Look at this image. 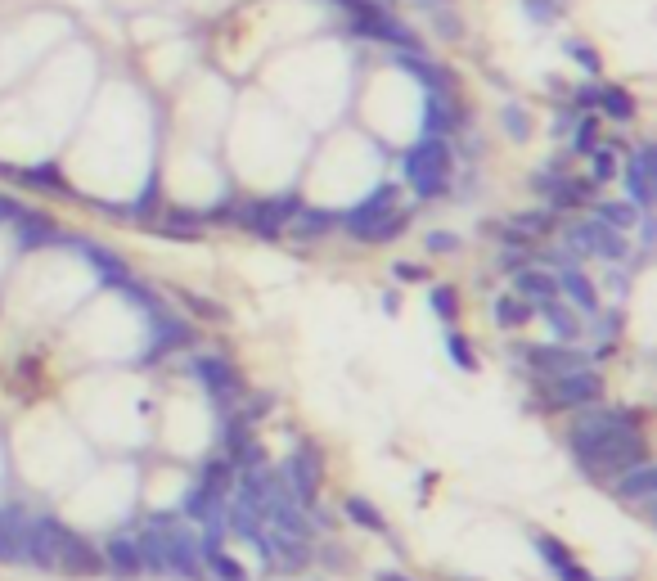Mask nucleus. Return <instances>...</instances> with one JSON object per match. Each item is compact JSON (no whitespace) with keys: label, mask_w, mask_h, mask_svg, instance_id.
<instances>
[{"label":"nucleus","mask_w":657,"mask_h":581,"mask_svg":"<svg viewBox=\"0 0 657 581\" xmlns=\"http://www.w3.org/2000/svg\"><path fill=\"white\" fill-rule=\"evenodd\" d=\"M302 194L284 190V194H266V199H239V217H234V226L243 230V235L252 239H266V244H275V239H284V226L293 221V212L302 208Z\"/></svg>","instance_id":"nucleus-8"},{"label":"nucleus","mask_w":657,"mask_h":581,"mask_svg":"<svg viewBox=\"0 0 657 581\" xmlns=\"http://www.w3.org/2000/svg\"><path fill=\"white\" fill-rule=\"evenodd\" d=\"M176 298H180V307L189 311V316H198V320H207V325H225V307H216L212 298H203V293H189V289H176Z\"/></svg>","instance_id":"nucleus-40"},{"label":"nucleus","mask_w":657,"mask_h":581,"mask_svg":"<svg viewBox=\"0 0 657 581\" xmlns=\"http://www.w3.org/2000/svg\"><path fill=\"white\" fill-rule=\"evenodd\" d=\"M603 140V118L599 113H576L572 131H567V149H572V158H585L590 149H599Z\"/></svg>","instance_id":"nucleus-35"},{"label":"nucleus","mask_w":657,"mask_h":581,"mask_svg":"<svg viewBox=\"0 0 657 581\" xmlns=\"http://www.w3.org/2000/svg\"><path fill=\"white\" fill-rule=\"evenodd\" d=\"M275 478H279V487H284L288 496L306 509V514H311V509L320 505V491H324V455H320V446H315V442H297L293 451L279 460Z\"/></svg>","instance_id":"nucleus-7"},{"label":"nucleus","mask_w":657,"mask_h":581,"mask_svg":"<svg viewBox=\"0 0 657 581\" xmlns=\"http://www.w3.org/2000/svg\"><path fill=\"white\" fill-rule=\"evenodd\" d=\"M459 244H464V239H459L455 230H428V235H423L428 253H459Z\"/></svg>","instance_id":"nucleus-45"},{"label":"nucleus","mask_w":657,"mask_h":581,"mask_svg":"<svg viewBox=\"0 0 657 581\" xmlns=\"http://www.w3.org/2000/svg\"><path fill=\"white\" fill-rule=\"evenodd\" d=\"M464 127H468V113L455 95H428V100H423V136L455 140Z\"/></svg>","instance_id":"nucleus-23"},{"label":"nucleus","mask_w":657,"mask_h":581,"mask_svg":"<svg viewBox=\"0 0 657 581\" xmlns=\"http://www.w3.org/2000/svg\"><path fill=\"white\" fill-rule=\"evenodd\" d=\"M14 248L18 253H36V248H59V235H63V226L50 217V212H41V208H23L18 212V221L14 226Z\"/></svg>","instance_id":"nucleus-19"},{"label":"nucleus","mask_w":657,"mask_h":581,"mask_svg":"<svg viewBox=\"0 0 657 581\" xmlns=\"http://www.w3.org/2000/svg\"><path fill=\"white\" fill-rule=\"evenodd\" d=\"M428 311L441 320V325H455L459 320V289L455 284H432L428 289Z\"/></svg>","instance_id":"nucleus-37"},{"label":"nucleus","mask_w":657,"mask_h":581,"mask_svg":"<svg viewBox=\"0 0 657 581\" xmlns=\"http://www.w3.org/2000/svg\"><path fill=\"white\" fill-rule=\"evenodd\" d=\"M59 248H68V253H77L81 262L90 266V271L99 275V280L113 289V284H122L126 275H135L131 271V262H126L122 253H113L108 244H99V239H90V235H77V230H63L59 235Z\"/></svg>","instance_id":"nucleus-14"},{"label":"nucleus","mask_w":657,"mask_h":581,"mask_svg":"<svg viewBox=\"0 0 657 581\" xmlns=\"http://www.w3.org/2000/svg\"><path fill=\"white\" fill-rule=\"evenodd\" d=\"M0 176H5V181H18V167L14 163H0Z\"/></svg>","instance_id":"nucleus-57"},{"label":"nucleus","mask_w":657,"mask_h":581,"mask_svg":"<svg viewBox=\"0 0 657 581\" xmlns=\"http://www.w3.org/2000/svg\"><path fill=\"white\" fill-rule=\"evenodd\" d=\"M531 262V248H500V257H495V266H500V275H513L522 271V266Z\"/></svg>","instance_id":"nucleus-48"},{"label":"nucleus","mask_w":657,"mask_h":581,"mask_svg":"<svg viewBox=\"0 0 657 581\" xmlns=\"http://www.w3.org/2000/svg\"><path fill=\"white\" fill-rule=\"evenodd\" d=\"M126 208H131V221H144V226H149V221L162 212V190H158V176H149V181H144V190L135 194V199L126 203Z\"/></svg>","instance_id":"nucleus-39"},{"label":"nucleus","mask_w":657,"mask_h":581,"mask_svg":"<svg viewBox=\"0 0 657 581\" xmlns=\"http://www.w3.org/2000/svg\"><path fill=\"white\" fill-rule=\"evenodd\" d=\"M392 280L396 284H419V280H428V266H419V262H392Z\"/></svg>","instance_id":"nucleus-49"},{"label":"nucleus","mask_w":657,"mask_h":581,"mask_svg":"<svg viewBox=\"0 0 657 581\" xmlns=\"http://www.w3.org/2000/svg\"><path fill=\"white\" fill-rule=\"evenodd\" d=\"M531 194H540V203H545L554 217H567V212H585L594 199H599V185L590 181V176H576V172H563V176H554V172H531Z\"/></svg>","instance_id":"nucleus-11"},{"label":"nucleus","mask_w":657,"mask_h":581,"mask_svg":"<svg viewBox=\"0 0 657 581\" xmlns=\"http://www.w3.org/2000/svg\"><path fill=\"white\" fill-rule=\"evenodd\" d=\"M396 203H401V185H396V181H383L374 194H365V199H360L356 208L338 212V230H342V235H351V239L360 244V239H365V230L374 226V221L383 217V212H392Z\"/></svg>","instance_id":"nucleus-16"},{"label":"nucleus","mask_w":657,"mask_h":581,"mask_svg":"<svg viewBox=\"0 0 657 581\" xmlns=\"http://www.w3.org/2000/svg\"><path fill=\"white\" fill-rule=\"evenodd\" d=\"M522 10H527L531 23H540V28H545V23L558 19V0H522Z\"/></svg>","instance_id":"nucleus-47"},{"label":"nucleus","mask_w":657,"mask_h":581,"mask_svg":"<svg viewBox=\"0 0 657 581\" xmlns=\"http://www.w3.org/2000/svg\"><path fill=\"white\" fill-rule=\"evenodd\" d=\"M144 320H149V343H144V352H140V365H158V361H167L171 352H185V347L198 343L194 320L171 307H158Z\"/></svg>","instance_id":"nucleus-13"},{"label":"nucleus","mask_w":657,"mask_h":581,"mask_svg":"<svg viewBox=\"0 0 657 581\" xmlns=\"http://www.w3.org/2000/svg\"><path fill=\"white\" fill-rule=\"evenodd\" d=\"M567 451H572L576 469H581L585 478L608 487V478H617L621 469L648 460L644 410L608 406V401H594V406H585V410H572Z\"/></svg>","instance_id":"nucleus-1"},{"label":"nucleus","mask_w":657,"mask_h":581,"mask_svg":"<svg viewBox=\"0 0 657 581\" xmlns=\"http://www.w3.org/2000/svg\"><path fill=\"white\" fill-rule=\"evenodd\" d=\"M554 284H558V298L572 311H581V316H594V311L603 307V289H599V280H590L585 262H572V266H563V271H554Z\"/></svg>","instance_id":"nucleus-17"},{"label":"nucleus","mask_w":657,"mask_h":581,"mask_svg":"<svg viewBox=\"0 0 657 581\" xmlns=\"http://www.w3.org/2000/svg\"><path fill=\"white\" fill-rule=\"evenodd\" d=\"M590 581H599V577H590Z\"/></svg>","instance_id":"nucleus-58"},{"label":"nucleus","mask_w":657,"mask_h":581,"mask_svg":"<svg viewBox=\"0 0 657 581\" xmlns=\"http://www.w3.org/2000/svg\"><path fill=\"white\" fill-rule=\"evenodd\" d=\"M333 230H338V212H333V208H315V203H302V208L293 212V221L284 226V235L297 239V244H320V239H329Z\"/></svg>","instance_id":"nucleus-24"},{"label":"nucleus","mask_w":657,"mask_h":581,"mask_svg":"<svg viewBox=\"0 0 657 581\" xmlns=\"http://www.w3.org/2000/svg\"><path fill=\"white\" fill-rule=\"evenodd\" d=\"M432 28H437V37H446V41L464 37V23H459L455 10H432Z\"/></svg>","instance_id":"nucleus-44"},{"label":"nucleus","mask_w":657,"mask_h":581,"mask_svg":"<svg viewBox=\"0 0 657 581\" xmlns=\"http://www.w3.org/2000/svg\"><path fill=\"white\" fill-rule=\"evenodd\" d=\"M491 320H495V329H504V334H518L522 325L536 320V311H531V302L518 298V293H500V298L491 302Z\"/></svg>","instance_id":"nucleus-31"},{"label":"nucleus","mask_w":657,"mask_h":581,"mask_svg":"<svg viewBox=\"0 0 657 581\" xmlns=\"http://www.w3.org/2000/svg\"><path fill=\"white\" fill-rule=\"evenodd\" d=\"M509 293H518V298L527 302H540V298H558V284H554V271H545V266L527 262L522 271L509 275Z\"/></svg>","instance_id":"nucleus-27"},{"label":"nucleus","mask_w":657,"mask_h":581,"mask_svg":"<svg viewBox=\"0 0 657 581\" xmlns=\"http://www.w3.org/2000/svg\"><path fill=\"white\" fill-rule=\"evenodd\" d=\"M315 563H324L329 572H356V559H351V550H347V545H333V541L315 550Z\"/></svg>","instance_id":"nucleus-43"},{"label":"nucleus","mask_w":657,"mask_h":581,"mask_svg":"<svg viewBox=\"0 0 657 581\" xmlns=\"http://www.w3.org/2000/svg\"><path fill=\"white\" fill-rule=\"evenodd\" d=\"M347 28H351V37H360V41H378V46H387V50H414V55L423 50L419 32H414L405 19H396L392 10L374 5V0H365V5H360L356 14H347Z\"/></svg>","instance_id":"nucleus-9"},{"label":"nucleus","mask_w":657,"mask_h":581,"mask_svg":"<svg viewBox=\"0 0 657 581\" xmlns=\"http://www.w3.org/2000/svg\"><path fill=\"white\" fill-rule=\"evenodd\" d=\"M621 325H626V311H621V307H608V302H603V307L594 311V316H585V334L594 338L590 361H603V356H612V352H617Z\"/></svg>","instance_id":"nucleus-26"},{"label":"nucleus","mask_w":657,"mask_h":581,"mask_svg":"<svg viewBox=\"0 0 657 581\" xmlns=\"http://www.w3.org/2000/svg\"><path fill=\"white\" fill-rule=\"evenodd\" d=\"M149 235L171 239V244H203L207 239V221L198 208H162L149 221Z\"/></svg>","instance_id":"nucleus-18"},{"label":"nucleus","mask_w":657,"mask_h":581,"mask_svg":"<svg viewBox=\"0 0 657 581\" xmlns=\"http://www.w3.org/2000/svg\"><path fill=\"white\" fill-rule=\"evenodd\" d=\"M585 158H590V172H585V176H590L599 190H603L608 181H617V167H621V154H617V149H608V145L599 140V149H590Z\"/></svg>","instance_id":"nucleus-38"},{"label":"nucleus","mask_w":657,"mask_h":581,"mask_svg":"<svg viewBox=\"0 0 657 581\" xmlns=\"http://www.w3.org/2000/svg\"><path fill=\"white\" fill-rule=\"evenodd\" d=\"M590 217H599L603 226H612L617 235H630L639 221V208L630 199H594L590 203Z\"/></svg>","instance_id":"nucleus-33"},{"label":"nucleus","mask_w":657,"mask_h":581,"mask_svg":"<svg viewBox=\"0 0 657 581\" xmlns=\"http://www.w3.org/2000/svg\"><path fill=\"white\" fill-rule=\"evenodd\" d=\"M392 64L401 68V73H410L428 95H455V77H450L428 50H419V55H414V50H392Z\"/></svg>","instance_id":"nucleus-20"},{"label":"nucleus","mask_w":657,"mask_h":581,"mask_svg":"<svg viewBox=\"0 0 657 581\" xmlns=\"http://www.w3.org/2000/svg\"><path fill=\"white\" fill-rule=\"evenodd\" d=\"M234 217H239V199H221V203H212V208L203 212L207 226H234Z\"/></svg>","instance_id":"nucleus-46"},{"label":"nucleus","mask_w":657,"mask_h":581,"mask_svg":"<svg viewBox=\"0 0 657 581\" xmlns=\"http://www.w3.org/2000/svg\"><path fill=\"white\" fill-rule=\"evenodd\" d=\"M500 127H504V136H509V140H518V145H522V140H531V113H527V104H504V109H500Z\"/></svg>","instance_id":"nucleus-41"},{"label":"nucleus","mask_w":657,"mask_h":581,"mask_svg":"<svg viewBox=\"0 0 657 581\" xmlns=\"http://www.w3.org/2000/svg\"><path fill=\"white\" fill-rule=\"evenodd\" d=\"M27 203L23 199H14V194H0V230H9L18 221V212H23Z\"/></svg>","instance_id":"nucleus-51"},{"label":"nucleus","mask_w":657,"mask_h":581,"mask_svg":"<svg viewBox=\"0 0 657 581\" xmlns=\"http://www.w3.org/2000/svg\"><path fill=\"white\" fill-rule=\"evenodd\" d=\"M185 374L198 383V388L207 392V401L216 406V415H225L230 406H239V401L248 397V388H243V374H239V365H234L230 356H216V352H189Z\"/></svg>","instance_id":"nucleus-6"},{"label":"nucleus","mask_w":657,"mask_h":581,"mask_svg":"<svg viewBox=\"0 0 657 581\" xmlns=\"http://www.w3.org/2000/svg\"><path fill=\"white\" fill-rule=\"evenodd\" d=\"M635 95L626 91V86H612V82H599V100H594V113H599L603 122H617V127H626V122H635Z\"/></svg>","instance_id":"nucleus-28"},{"label":"nucleus","mask_w":657,"mask_h":581,"mask_svg":"<svg viewBox=\"0 0 657 581\" xmlns=\"http://www.w3.org/2000/svg\"><path fill=\"white\" fill-rule=\"evenodd\" d=\"M572 122H576V109H558V118L549 122V136H558V140H567V131H572Z\"/></svg>","instance_id":"nucleus-53"},{"label":"nucleus","mask_w":657,"mask_h":581,"mask_svg":"<svg viewBox=\"0 0 657 581\" xmlns=\"http://www.w3.org/2000/svg\"><path fill=\"white\" fill-rule=\"evenodd\" d=\"M374 581H419V577H410V572H396V568H383V572H374Z\"/></svg>","instance_id":"nucleus-55"},{"label":"nucleus","mask_w":657,"mask_h":581,"mask_svg":"<svg viewBox=\"0 0 657 581\" xmlns=\"http://www.w3.org/2000/svg\"><path fill=\"white\" fill-rule=\"evenodd\" d=\"M410 221H414V208H401V203H396L392 212H383V217H378L374 226L365 230V239H360V244H374V248L396 244V239H401L405 230H410Z\"/></svg>","instance_id":"nucleus-32"},{"label":"nucleus","mask_w":657,"mask_h":581,"mask_svg":"<svg viewBox=\"0 0 657 581\" xmlns=\"http://www.w3.org/2000/svg\"><path fill=\"white\" fill-rule=\"evenodd\" d=\"M99 554H104L108 577H117V581L144 577V559H140V541H135V532H113L104 545H99Z\"/></svg>","instance_id":"nucleus-21"},{"label":"nucleus","mask_w":657,"mask_h":581,"mask_svg":"<svg viewBox=\"0 0 657 581\" xmlns=\"http://www.w3.org/2000/svg\"><path fill=\"white\" fill-rule=\"evenodd\" d=\"M509 356L522 361V374H536V379H554V374L594 365L585 343H554V338H545V343H513Z\"/></svg>","instance_id":"nucleus-10"},{"label":"nucleus","mask_w":657,"mask_h":581,"mask_svg":"<svg viewBox=\"0 0 657 581\" xmlns=\"http://www.w3.org/2000/svg\"><path fill=\"white\" fill-rule=\"evenodd\" d=\"M234 478H239V469H234L230 460H225L221 451H212L203 464H198V487H207L212 496H221V500H230V491H234Z\"/></svg>","instance_id":"nucleus-30"},{"label":"nucleus","mask_w":657,"mask_h":581,"mask_svg":"<svg viewBox=\"0 0 657 581\" xmlns=\"http://www.w3.org/2000/svg\"><path fill=\"white\" fill-rule=\"evenodd\" d=\"M135 541H140L144 572L171 577V581H207L203 559H198V532L176 514V509L153 514L149 527H144Z\"/></svg>","instance_id":"nucleus-2"},{"label":"nucleus","mask_w":657,"mask_h":581,"mask_svg":"<svg viewBox=\"0 0 657 581\" xmlns=\"http://www.w3.org/2000/svg\"><path fill=\"white\" fill-rule=\"evenodd\" d=\"M599 289H608V293H617V298H626V289H630V271H621V266H608V275H603Z\"/></svg>","instance_id":"nucleus-50"},{"label":"nucleus","mask_w":657,"mask_h":581,"mask_svg":"<svg viewBox=\"0 0 657 581\" xmlns=\"http://www.w3.org/2000/svg\"><path fill=\"white\" fill-rule=\"evenodd\" d=\"M18 181L23 185H32V190H41V194H68L72 199V185L63 181V172H59V163H50V158H45V163H27V167H18Z\"/></svg>","instance_id":"nucleus-34"},{"label":"nucleus","mask_w":657,"mask_h":581,"mask_svg":"<svg viewBox=\"0 0 657 581\" xmlns=\"http://www.w3.org/2000/svg\"><path fill=\"white\" fill-rule=\"evenodd\" d=\"M558 244L576 257V262H608L621 266L630 257V235H617L612 226H603L599 217H576L572 226H558Z\"/></svg>","instance_id":"nucleus-5"},{"label":"nucleus","mask_w":657,"mask_h":581,"mask_svg":"<svg viewBox=\"0 0 657 581\" xmlns=\"http://www.w3.org/2000/svg\"><path fill=\"white\" fill-rule=\"evenodd\" d=\"M531 311H536V320H545L554 343H581L585 338V316L567 307L563 298H540V302H531Z\"/></svg>","instance_id":"nucleus-22"},{"label":"nucleus","mask_w":657,"mask_h":581,"mask_svg":"<svg viewBox=\"0 0 657 581\" xmlns=\"http://www.w3.org/2000/svg\"><path fill=\"white\" fill-rule=\"evenodd\" d=\"M545 91H549V95H558V100L567 104V82H563V77H545Z\"/></svg>","instance_id":"nucleus-54"},{"label":"nucleus","mask_w":657,"mask_h":581,"mask_svg":"<svg viewBox=\"0 0 657 581\" xmlns=\"http://www.w3.org/2000/svg\"><path fill=\"white\" fill-rule=\"evenodd\" d=\"M612 500H621L626 509H639L644 523H653V496H657V469L653 460H639L630 469H621L617 478H608Z\"/></svg>","instance_id":"nucleus-15"},{"label":"nucleus","mask_w":657,"mask_h":581,"mask_svg":"<svg viewBox=\"0 0 657 581\" xmlns=\"http://www.w3.org/2000/svg\"><path fill=\"white\" fill-rule=\"evenodd\" d=\"M617 181H621V199H630L639 212H653V199H657V149L653 140H639L621 154V167H617Z\"/></svg>","instance_id":"nucleus-12"},{"label":"nucleus","mask_w":657,"mask_h":581,"mask_svg":"<svg viewBox=\"0 0 657 581\" xmlns=\"http://www.w3.org/2000/svg\"><path fill=\"white\" fill-rule=\"evenodd\" d=\"M342 518H347V523H356L360 532L392 536V527H387V514H383V509H378L369 496H356V491H351V496H342Z\"/></svg>","instance_id":"nucleus-29"},{"label":"nucleus","mask_w":657,"mask_h":581,"mask_svg":"<svg viewBox=\"0 0 657 581\" xmlns=\"http://www.w3.org/2000/svg\"><path fill=\"white\" fill-rule=\"evenodd\" d=\"M0 563H23V550H18V541L5 532V523H0Z\"/></svg>","instance_id":"nucleus-52"},{"label":"nucleus","mask_w":657,"mask_h":581,"mask_svg":"<svg viewBox=\"0 0 657 581\" xmlns=\"http://www.w3.org/2000/svg\"><path fill=\"white\" fill-rule=\"evenodd\" d=\"M383 311L387 316H396V311H401V298H396V293H383Z\"/></svg>","instance_id":"nucleus-56"},{"label":"nucleus","mask_w":657,"mask_h":581,"mask_svg":"<svg viewBox=\"0 0 657 581\" xmlns=\"http://www.w3.org/2000/svg\"><path fill=\"white\" fill-rule=\"evenodd\" d=\"M441 347H446V361L455 365V370H464V374L477 370V352H473V343H468L464 329L446 325V334H441Z\"/></svg>","instance_id":"nucleus-36"},{"label":"nucleus","mask_w":657,"mask_h":581,"mask_svg":"<svg viewBox=\"0 0 657 581\" xmlns=\"http://www.w3.org/2000/svg\"><path fill=\"white\" fill-rule=\"evenodd\" d=\"M531 545H536L540 563L554 572V581H590V572L576 563V554L567 550V541H558V536H549V532H536L531 536Z\"/></svg>","instance_id":"nucleus-25"},{"label":"nucleus","mask_w":657,"mask_h":581,"mask_svg":"<svg viewBox=\"0 0 657 581\" xmlns=\"http://www.w3.org/2000/svg\"><path fill=\"white\" fill-rule=\"evenodd\" d=\"M36 523L45 527V536L54 545V572L59 577H104V554H99L95 541H86L59 514H36Z\"/></svg>","instance_id":"nucleus-4"},{"label":"nucleus","mask_w":657,"mask_h":581,"mask_svg":"<svg viewBox=\"0 0 657 581\" xmlns=\"http://www.w3.org/2000/svg\"><path fill=\"white\" fill-rule=\"evenodd\" d=\"M450 176H455V140L423 136L401 154V181L410 185L414 199H423V203L446 199Z\"/></svg>","instance_id":"nucleus-3"},{"label":"nucleus","mask_w":657,"mask_h":581,"mask_svg":"<svg viewBox=\"0 0 657 581\" xmlns=\"http://www.w3.org/2000/svg\"><path fill=\"white\" fill-rule=\"evenodd\" d=\"M563 50H567V59H572L581 73H590V77H599L603 73V59H599V50L590 46V41H581V37H567L563 41Z\"/></svg>","instance_id":"nucleus-42"}]
</instances>
